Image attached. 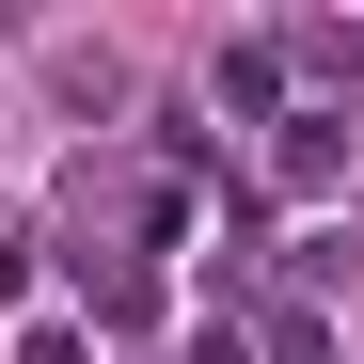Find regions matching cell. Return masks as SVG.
Here are the masks:
<instances>
[{
    "label": "cell",
    "mask_w": 364,
    "mask_h": 364,
    "mask_svg": "<svg viewBox=\"0 0 364 364\" xmlns=\"http://www.w3.org/2000/svg\"><path fill=\"white\" fill-rule=\"evenodd\" d=\"M80 348H95L80 317H32V333H16V364H80Z\"/></svg>",
    "instance_id": "4"
},
{
    "label": "cell",
    "mask_w": 364,
    "mask_h": 364,
    "mask_svg": "<svg viewBox=\"0 0 364 364\" xmlns=\"http://www.w3.org/2000/svg\"><path fill=\"white\" fill-rule=\"evenodd\" d=\"M269 364H333V317H317V301H285V317H269Z\"/></svg>",
    "instance_id": "3"
},
{
    "label": "cell",
    "mask_w": 364,
    "mask_h": 364,
    "mask_svg": "<svg viewBox=\"0 0 364 364\" xmlns=\"http://www.w3.org/2000/svg\"><path fill=\"white\" fill-rule=\"evenodd\" d=\"M269 174H285V191H348V111H285Z\"/></svg>",
    "instance_id": "2"
},
{
    "label": "cell",
    "mask_w": 364,
    "mask_h": 364,
    "mask_svg": "<svg viewBox=\"0 0 364 364\" xmlns=\"http://www.w3.org/2000/svg\"><path fill=\"white\" fill-rule=\"evenodd\" d=\"M191 364H254V333H237V317H206V333H191Z\"/></svg>",
    "instance_id": "5"
},
{
    "label": "cell",
    "mask_w": 364,
    "mask_h": 364,
    "mask_svg": "<svg viewBox=\"0 0 364 364\" xmlns=\"http://www.w3.org/2000/svg\"><path fill=\"white\" fill-rule=\"evenodd\" d=\"M16 269H32V222H0V285H16Z\"/></svg>",
    "instance_id": "6"
},
{
    "label": "cell",
    "mask_w": 364,
    "mask_h": 364,
    "mask_svg": "<svg viewBox=\"0 0 364 364\" xmlns=\"http://www.w3.org/2000/svg\"><path fill=\"white\" fill-rule=\"evenodd\" d=\"M159 317V269L143 254H80V333H143Z\"/></svg>",
    "instance_id": "1"
}]
</instances>
